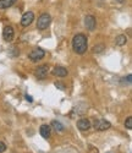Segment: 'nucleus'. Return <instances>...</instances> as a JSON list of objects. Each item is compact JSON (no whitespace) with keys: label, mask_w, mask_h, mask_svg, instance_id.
<instances>
[{"label":"nucleus","mask_w":132,"mask_h":153,"mask_svg":"<svg viewBox=\"0 0 132 153\" xmlns=\"http://www.w3.org/2000/svg\"><path fill=\"white\" fill-rule=\"evenodd\" d=\"M103 49H104V45L103 44H98V45H94L93 47V52L94 53H102Z\"/></svg>","instance_id":"dca6fc26"},{"label":"nucleus","mask_w":132,"mask_h":153,"mask_svg":"<svg viewBox=\"0 0 132 153\" xmlns=\"http://www.w3.org/2000/svg\"><path fill=\"white\" fill-rule=\"evenodd\" d=\"M39 132L44 138H48L50 136V126L49 125H42L41 129H39Z\"/></svg>","instance_id":"9b49d317"},{"label":"nucleus","mask_w":132,"mask_h":153,"mask_svg":"<svg viewBox=\"0 0 132 153\" xmlns=\"http://www.w3.org/2000/svg\"><path fill=\"white\" fill-rule=\"evenodd\" d=\"M125 127H126L127 130H131V129H132V118H131V117L126 119V121H125Z\"/></svg>","instance_id":"2eb2a0df"},{"label":"nucleus","mask_w":132,"mask_h":153,"mask_svg":"<svg viewBox=\"0 0 132 153\" xmlns=\"http://www.w3.org/2000/svg\"><path fill=\"white\" fill-rule=\"evenodd\" d=\"M126 42H127V37H126L125 34H120V36H117V37H116V39H115V43H116V45H119V47L125 45V44H126Z\"/></svg>","instance_id":"ddd939ff"},{"label":"nucleus","mask_w":132,"mask_h":153,"mask_svg":"<svg viewBox=\"0 0 132 153\" xmlns=\"http://www.w3.org/2000/svg\"><path fill=\"white\" fill-rule=\"evenodd\" d=\"M14 36H15V32H14V28L11 26H6L3 31V38L6 41V42H11L14 39Z\"/></svg>","instance_id":"6e6552de"},{"label":"nucleus","mask_w":132,"mask_h":153,"mask_svg":"<svg viewBox=\"0 0 132 153\" xmlns=\"http://www.w3.org/2000/svg\"><path fill=\"white\" fill-rule=\"evenodd\" d=\"M55 86H56V87H60V90H64V88H65V86H64L62 83H58V82H56Z\"/></svg>","instance_id":"a211bd4d"},{"label":"nucleus","mask_w":132,"mask_h":153,"mask_svg":"<svg viewBox=\"0 0 132 153\" xmlns=\"http://www.w3.org/2000/svg\"><path fill=\"white\" fill-rule=\"evenodd\" d=\"M26 99L30 100V102H32V97H31V96H26Z\"/></svg>","instance_id":"6ab92c4d"},{"label":"nucleus","mask_w":132,"mask_h":153,"mask_svg":"<svg viewBox=\"0 0 132 153\" xmlns=\"http://www.w3.org/2000/svg\"><path fill=\"white\" fill-rule=\"evenodd\" d=\"M51 126L54 127V129H55L56 131H59V132L64 131V125H62L61 123L56 121V120H53V121H51Z\"/></svg>","instance_id":"4468645a"},{"label":"nucleus","mask_w":132,"mask_h":153,"mask_svg":"<svg viewBox=\"0 0 132 153\" xmlns=\"http://www.w3.org/2000/svg\"><path fill=\"white\" fill-rule=\"evenodd\" d=\"M49 72V66L48 65H42V66H38L34 71V76L37 79L42 80V79H45V76L48 75Z\"/></svg>","instance_id":"423d86ee"},{"label":"nucleus","mask_w":132,"mask_h":153,"mask_svg":"<svg viewBox=\"0 0 132 153\" xmlns=\"http://www.w3.org/2000/svg\"><path fill=\"white\" fill-rule=\"evenodd\" d=\"M16 1L17 0H0V9H9Z\"/></svg>","instance_id":"f8f14e48"},{"label":"nucleus","mask_w":132,"mask_h":153,"mask_svg":"<svg viewBox=\"0 0 132 153\" xmlns=\"http://www.w3.org/2000/svg\"><path fill=\"white\" fill-rule=\"evenodd\" d=\"M72 48L75 50V53L77 54H85L87 52L88 48V42H87V37L82 33H78L73 37L72 39Z\"/></svg>","instance_id":"f257e3e1"},{"label":"nucleus","mask_w":132,"mask_h":153,"mask_svg":"<svg viewBox=\"0 0 132 153\" xmlns=\"http://www.w3.org/2000/svg\"><path fill=\"white\" fill-rule=\"evenodd\" d=\"M33 20H34V14L32 11H27V12H24L21 17V25L23 27H28L33 22Z\"/></svg>","instance_id":"39448f33"},{"label":"nucleus","mask_w":132,"mask_h":153,"mask_svg":"<svg viewBox=\"0 0 132 153\" xmlns=\"http://www.w3.org/2000/svg\"><path fill=\"white\" fill-rule=\"evenodd\" d=\"M85 25H86V27H87L89 31H94V30H96V26H97L96 17H94L93 15L86 16V19H85Z\"/></svg>","instance_id":"0eeeda50"},{"label":"nucleus","mask_w":132,"mask_h":153,"mask_svg":"<svg viewBox=\"0 0 132 153\" xmlns=\"http://www.w3.org/2000/svg\"><path fill=\"white\" fill-rule=\"evenodd\" d=\"M51 74L54 76H58V77H65V76H67V70L62 66H55L53 69Z\"/></svg>","instance_id":"9d476101"},{"label":"nucleus","mask_w":132,"mask_h":153,"mask_svg":"<svg viewBox=\"0 0 132 153\" xmlns=\"http://www.w3.org/2000/svg\"><path fill=\"white\" fill-rule=\"evenodd\" d=\"M45 55V52L41 48H36L33 49L32 52L28 54V58L32 60V61H38V60H42Z\"/></svg>","instance_id":"20e7f679"},{"label":"nucleus","mask_w":132,"mask_h":153,"mask_svg":"<svg viewBox=\"0 0 132 153\" xmlns=\"http://www.w3.org/2000/svg\"><path fill=\"white\" fill-rule=\"evenodd\" d=\"M51 22V17L49 14H42L41 16L38 17V21H37V28L38 30H47L49 27V25Z\"/></svg>","instance_id":"f03ea898"},{"label":"nucleus","mask_w":132,"mask_h":153,"mask_svg":"<svg viewBox=\"0 0 132 153\" xmlns=\"http://www.w3.org/2000/svg\"><path fill=\"white\" fill-rule=\"evenodd\" d=\"M5 151H6V145L0 141V153H4Z\"/></svg>","instance_id":"f3484780"},{"label":"nucleus","mask_w":132,"mask_h":153,"mask_svg":"<svg viewBox=\"0 0 132 153\" xmlns=\"http://www.w3.org/2000/svg\"><path fill=\"white\" fill-rule=\"evenodd\" d=\"M111 127V124L105 119H97L94 120V129L98 131H105Z\"/></svg>","instance_id":"7ed1b4c3"},{"label":"nucleus","mask_w":132,"mask_h":153,"mask_svg":"<svg viewBox=\"0 0 132 153\" xmlns=\"http://www.w3.org/2000/svg\"><path fill=\"white\" fill-rule=\"evenodd\" d=\"M77 127L81 131H87V130H89V127H90V121L88 119H80L77 121Z\"/></svg>","instance_id":"1a4fd4ad"}]
</instances>
